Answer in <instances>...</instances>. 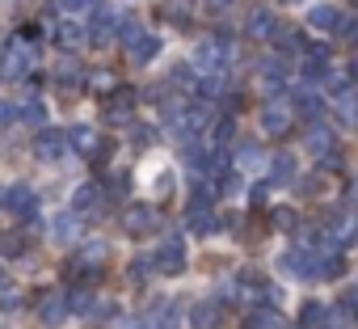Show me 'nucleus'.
<instances>
[{
  "label": "nucleus",
  "mask_w": 358,
  "mask_h": 329,
  "mask_svg": "<svg viewBox=\"0 0 358 329\" xmlns=\"http://www.w3.org/2000/svg\"><path fill=\"white\" fill-rule=\"evenodd\" d=\"M30 64H34V43L26 34L9 38L5 55H0V76H5V80H22V76H30Z\"/></svg>",
  "instance_id": "obj_1"
},
{
  "label": "nucleus",
  "mask_w": 358,
  "mask_h": 329,
  "mask_svg": "<svg viewBox=\"0 0 358 329\" xmlns=\"http://www.w3.org/2000/svg\"><path fill=\"white\" fill-rule=\"evenodd\" d=\"M303 148H308L312 156H320V164H324V169H333V164H341V152H337V135H333V131H329L324 122H312V131H308Z\"/></svg>",
  "instance_id": "obj_2"
},
{
  "label": "nucleus",
  "mask_w": 358,
  "mask_h": 329,
  "mask_svg": "<svg viewBox=\"0 0 358 329\" xmlns=\"http://www.w3.org/2000/svg\"><path fill=\"white\" fill-rule=\"evenodd\" d=\"M224 64H228V43H220V38H203L199 47H194V59H190V68L194 72H224Z\"/></svg>",
  "instance_id": "obj_3"
},
{
  "label": "nucleus",
  "mask_w": 358,
  "mask_h": 329,
  "mask_svg": "<svg viewBox=\"0 0 358 329\" xmlns=\"http://www.w3.org/2000/svg\"><path fill=\"white\" fill-rule=\"evenodd\" d=\"M131 114H135V89L114 85V93L106 97V118H110L114 127H127V122H131Z\"/></svg>",
  "instance_id": "obj_4"
},
{
  "label": "nucleus",
  "mask_w": 358,
  "mask_h": 329,
  "mask_svg": "<svg viewBox=\"0 0 358 329\" xmlns=\"http://www.w3.org/2000/svg\"><path fill=\"white\" fill-rule=\"evenodd\" d=\"M34 156H38V160H64V156H68V135L55 131V127H38V135H34Z\"/></svg>",
  "instance_id": "obj_5"
},
{
  "label": "nucleus",
  "mask_w": 358,
  "mask_h": 329,
  "mask_svg": "<svg viewBox=\"0 0 358 329\" xmlns=\"http://www.w3.org/2000/svg\"><path fill=\"white\" fill-rule=\"evenodd\" d=\"M282 270H291L295 279H320V249H291V253H282Z\"/></svg>",
  "instance_id": "obj_6"
},
{
  "label": "nucleus",
  "mask_w": 358,
  "mask_h": 329,
  "mask_svg": "<svg viewBox=\"0 0 358 329\" xmlns=\"http://www.w3.org/2000/svg\"><path fill=\"white\" fill-rule=\"evenodd\" d=\"M152 262H156L160 274H182L186 270V245H182V237H169L160 245V253H152Z\"/></svg>",
  "instance_id": "obj_7"
},
{
  "label": "nucleus",
  "mask_w": 358,
  "mask_h": 329,
  "mask_svg": "<svg viewBox=\"0 0 358 329\" xmlns=\"http://www.w3.org/2000/svg\"><path fill=\"white\" fill-rule=\"evenodd\" d=\"M5 207H9L17 220H34V216H38V195H34V186H9V190H5Z\"/></svg>",
  "instance_id": "obj_8"
},
{
  "label": "nucleus",
  "mask_w": 358,
  "mask_h": 329,
  "mask_svg": "<svg viewBox=\"0 0 358 329\" xmlns=\"http://www.w3.org/2000/svg\"><path fill=\"white\" fill-rule=\"evenodd\" d=\"M114 30H118V13L97 9L93 22H89V30H85V38H89L93 47H106V43H114Z\"/></svg>",
  "instance_id": "obj_9"
},
{
  "label": "nucleus",
  "mask_w": 358,
  "mask_h": 329,
  "mask_svg": "<svg viewBox=\"0 0 358 329\" xmlns=\"http://www.w3.org/2000/svg\"><path fill=\"white\" fill-rule=\"evenodd\" d=\"M122 228H127L131 237H143V232L156 228V211H152L148 203H131V207L122 211Z\"/></svg>",
  "instance_id": "obj_10"
},
{
  "label": "nucleus",
  "mask_w": 358,
  "mask_h": 329,
  "mask_svg": "<svg viewBox=\"0 0 358 329\" xmlns=\"http://www.w3.org/2000/svg\"><path fill=\"white\" fill-rule=\"evenodd\" d=\"M324 241H329V249H345V245L358 241V224H354L350 216H341V220H333V224L324 228Z\"/></svg>",
  "instance_id": "obj_11"
},
{
  "label": "nucleus",
  "mask_w": 358,
  "mask_h": 329,
  "mask_svg": "<svg viewBox=\"0 0 358 329\" xmlns=\"http://www.w3.org/2000/svg\"><path fill=\"white\" fill-rule=\"evenodd\" d=\"M38 316L47 325H64V316H68V291H47L38 300Z\"/></svg>",
  "instance_id": "obj_12"
},
{
  "label": "nucleus",
  "mask_w": 358,
  "mask_h": 329,
  "mask_svg": "<svg viewBox=\"0 0 358 329\" xmlns=\"http://www.w3.org/2000/svg\"><path fill=\"white\" fill-rule=\"evenodd\" d=\"M220 321H224V304L220 300H203V304L190 308V325L194 329H220Z\"/></svg>",
  "instance_id": "obj_13"
},
{
  "label": "nucleus",
  "mask_w": 358,
  "mask_h": 329,
  "mask_svg": "<svg viewBox=\"0 0 358 329\" xmlns=\"http://www.w3.org/2000/svg\"><path fill=\"white\" fill-rule=\"evenodd\" d=\"M186 224H190V232H194V237H211L220 220H215V211H211V207H203V203H190V211H186Z\"/></svg>",
  "instance_id": "obj_14"
},
{
  "label": "nucleus",
  "mask_w": 358,
  "mask_h": 329,
  "mask_svg": "<svg viewBox=\"0 0 358 329\" xmlns=\"http://www.w3.org/2000/svg\"><path fill=\"white\" fill-rule=\"evenodd\" d=\"M51 34L64 51H76L85 43V22H59V26H51Z\"/></svg>",
  "instance_id": "obj_15"
},
{
  "label": "nucleus",
  "mask_w": 358,
  "mask_h": 329,
  "mask_svg": "<svg viewBox=\"0 0 358 329\" xmlns=\"http://www.w3.org/2000/svg\"><path fill=\"white\" fill-rule=\"evenodd\" d=\"M262 127H266L270 135H287V131H291V110H287L282 102L266 106V114H262Z\"/></svg>",
  "instance_id": "obj_16"
},
{
  "label": "nucleus",
  "mask_w": 358,
  "mask_h": 329,
  "mask_svg": "<svg viewBox=\"0 0 358 329\" xmlns=\"http://www.w3.org/2000/svg\"><path fill=\"white\" fill-rule=\"evenodd\" d=\"M287 182H295V156L291 152H278L270 160V186H287Z\"/></svg>",
  "instance_id": "obj_17"
},
{
  "label": "nucleus",
  "mask_w": 358,
  "mask_h": 329,
  "mask_svg": "<svg viewBox=\"0 0 358 329\" xmlns=\"http://www.w3.org/2000/svg\"><path fill=\"white\" fill-rule=\"evenodd\" d=\"M55 85H59V89H76V85H85V72H80V64H76L72 55L55 64Z\"/></svg>",
  "instance_id": "obj_18"
},
{
  "label": "nucleus",
  "mask_w": 358,
  "mask_h": 329,
  "mask_svg": "<svg viewBox=\"0 0 358 329\" xmlns=\"http://www.w3.org/2000/svg\"><path fill=\"white\" fill-rule=\"evenodd\" d=\"M143 34H148V30H143V22H139V18H118V30H114V38H118L127 51H131V47H135Z\"/></svg>",
  "instance_id": "obj_19"
},
{
  "label": "nucleus",
  "mask_w": 358,
  "mask_h": 329,
  "mask_svg": "<svg viewBox=\"0 0 358 329\" xmlns=\"http://www.w3.org/2000/svg\"><path fill=\"white\" fill-rule=\"evenodd\" d=\"M249 34H253V38H274V34H278V18L266 13V9L253 13V18H249Z\"/></svg>",
  "instance_id": "obj_20"
},
{
  "label": "nucleus",
  "mask_w": 358,
  "mask_h": 329,
  "mask_svg": "<svg viewBox=\"0 0 358 329\" xmlns=\"http://www.w3.org/2000/svg\"><path fill=\"white\" fill-rule=\"evenodd\" d=\"M236 156H241V169H262V164H266V152H262V144H253V139L236 144Z\"/></svg>",
  "instance_id": "obj_21"
},
{
  "label": "nucleus",
  "mask_w": 358,
  "mask_h": 329,
  "mask_svg": "<svg viewBox=\"0 0 358 329\" xmlns=\"http://www.w3.org/2000/svg\"><path fill=\"white\" fill-rule=\"evenodd\" d=\"M308 22H312L316 30H341L345 18H337V9H329V5H316V9L308 13Z\"/></svg>",
  "instance_id": "obj_22"
},
{
  "label": "nucleus",
  "mask_w": 358,
  "mask_h": 329,
  "mask_svg": "<svg viewBox=\"0 0 358 329\" xmlns=\"http://www.w3.org/2000/svg\"><path fill=\"white\" fill-rule=\"evenodd\" d=\"M156 55H160V38H156V34H143V38L131 47V59H135V64H152Z\"/></svg>",
  "instance_id": "obj_23"
},
{
  "label": "nucleus",
  "mask_w": 358,
  "mask_h": 329,
  "mask_svg": "<svg viewBox=\"0 0 358 329\" xmlns=\"http://www.w3.org/2000/svg\"><path fill=\"white\" fill-rule=\"evenodd\" d=\"M13 118H22V122H30V127H43V122H47V106L34 97V102L17 106V110H13Z\"/></svg>",
  "instance_id": "obj_24"
},
{
  "label": "nucleus",
  "mask_w": 358,
  "mask_h": 329,
  "mask_svg": "<svg viewBox=\"0 0 358 329\" xmlns=\"http://www.w3.org/2000/svg\"><path fill=\"white\" fill-rule=\"evenodd\" d=\"M337 110H341L345 127H358V93H354V89H341V93H337Z\"/></svg>",
  "instance_id": "obj_25"
},
{
  "label": "nucleus",
  "mask_w": 358,
  "mask_h": 329,
  "mask_svg": "<svg viewBox=\"0 0 358 329\" xmlns=\"http://www.w3.org/2000/svg\"><path fill=\"white\" fill-rule=\"evenodd\" d=\"M299 110H303L312 122H320V114H324V102L316 97V89H312V85H303V93H299Z\"/></svg>",
  "instance_id": "obj_26"
},
{
  "label": "nucleus",
  "mask_w": 358,
  "mask_h": 329,
  "mask_svg": "<svg viewBox=\"0 0 358 329\" xmlns=\"http://www.w3.org/2000/svg\"><path fill=\"white\" fill-rule=\"evenodd\" d=\"M97 199H101V190H97L93 182L76 186V195H72V211H89V207H97Z\"/></svg>",
  "instance_id": "obj_27"
},
{
  "label": "nucleus",
  "mask_w": 358,
  "mask_h": 329,
  "mask_svg": "<svg viewBox=\"0 0 358 329\" xmlns=\"http://www.w3.org/2000/svg\"><path fill=\"white\" fill-rule=\"evenodd\" d=\"M106 253H110V245H106V241H89V245L80 249V262H85V266H93V270H101V266H106Z\"/></svg>",
  "instance_id": "obj_28"
},
{
  "label": "nucleus",
  "mask_w": 358,
  "mask_h": 329,
  "mask_svg": "<svg viewBox=\"0 0 358 329\" xmlns=\"http://www.w3.org/2000/svg\"><path fill=\"white\" fill-rule=\"evenodd\" d=\"M249 329H282V316L274 308H257L249 312Z\"/></svg>",
  "instance_id": "obj_29"
},
{
  "label": "nucleus",
  "mask_w": 358,
  "mask_h": 329,
  "mask_svg": "<svg viewBox=\"0 0 358 329\" xmlns=\"http://www.w3.org/2000/svg\"><path fill=\"white\" fill-rule=\"evenodd\" d=\"M68 144L80 148V152H89V148L97 144V131H93V127H72V131H68Z\"/></svg>",
  "instance_id": "obj_30"
},
{
  "label": "nucleus",
  "mask_w": 358,
  "mask_h": 329,
  "mask_svg": "<svg viewBox=\"0 0 358 329\" xmlns=\"http://www.w3.org/2000/svg\"><path fill=\"white\" fill-rule=\"evenodd\" d=\"M51 237H55V241H72V237H76V211H64V216L55 220Z\"/></svg>",
  "instance_id": "obj_31"
},
{
  "label": "nucleus",
  "mask_w": 358,
  "mask_h": 329,
  "mask_svg": "<svg viewBox=\"0 0 358 329\" xmlns=\"http://www.w3.org/2000/svg\"><path fill=\"white\" fill-rule=\"evenodd\" d=\"M152 274H156V262H152L148 253L131 262V279H135V283H143V279H152Z\"/></svg>",
  "instance_id": "obj_32"
},
{
  "label": "nucleus",
  "mask_w": 358,
  "mask_h": 329,
  "mask_svg": "<svg viewBox=\"0 0 358 329\" xmlns=\"http://www.w3.org/2000/svg\"><path fill=\"white\" fill-rule=\"evenodd\" d=\"M106 186H110V190H106L110 199H127V186H131V174H110V182H106Z\"/></svg>",
  "instance_id": "obj_33"
},
{
  "label": "nucleus",
  "mask_w": 358,
  "mask_h": 329,
  "mask_svg": "<svg viewBox=\"0 0 358 329\" xmlns=\"http://www.w3.org/2000/svg\"><path fill=\"white\" fill-rule=\"evenodd\" d=\"M299 195H308V199L324 195V174H312V178H303V182H299Z\"/></svg>",
  "instance_id": "obj_34"
},
{
  "label": "nucleus",
  "mask_w": 358,
  "mask_h": 329,
  "mask_svg": "<svg viewBox=\"0 0 358 329\" xmlns=\"http://www.w3.org/2000/svg\"><path fill=\"white\" fill-rule=\"evenodd\" d=\"M68 312H80V316H85V312H93V295H89V291L80 287V291H76V295L68 300Z\"/></svg>",
  "instance_id": "obj_35"
},
{
  "label": "nucleus",
  "mask_w": 358,
  "mask_h": 329,
  "mask_svg": "<svg viewBox=\"0 0 358 329\" xmlns=\"http://www.w3.org/2000/svg\"><path fill=\"white\" fill-rule=\"evenodd\" d=\"M270 220H274V228H295V211L291 207H274Z\"/></svg>",
  "instance_id": "obj_36"
},
{
  "label": "nucleus",
  "mask_w": 358,
  "mask_h": 329,
  "mask_svg": "<svg viewBox=\"0 0 358 329\" xmlns=\"http://www.w3.org/2000/svg\"><path fill=\"white\" fill-rule=\"evenodd\" d=\"M0 308H5V312H13V308H22V295H17L13 287H5V283H0Z\"/></svg>",
  "instance_id": "obj_37"
},
{
  "label": "nucleus",
  "mask_w": 358,
  "mask_h": 329,
  "mask_svg": "<svg viewBox=\"0 0 358 329\" xmlns=\"http://www.w3.org/2000/svg\"><path fill=\"white\" fill-rule=\"evenodd\" d=\"M93 5H97V0H59V9H64V13H89Z\"/></svg>",
  "instance_id": "obj_38"
},
{
  "label": "nucleus",
  "mask_w": 358,
  "mask_h": 329,
  "mask_svg": "<svg viewBox=\"0 0 358 329\" xmlns=\"http://www.w3.org/2000/svg\"><path fill=\"white\" fill-rule=\"evenodd\" d=\"M270 190H274L270 182H257V186H253V195H249V203H253V207H266V199H270Z\"/></svg>",
  "instance_id": "obj_39"
},
{
  "label": "nucleus",
  "mask_w": 358,
  "mask_h": 329,
  "mask_svg": "<svg viewBox=\"0 0 358 329\" xmlns=\"http://www.w3.org/2000/svg\"><path fill=\"white\" fill-rule=\"evenodd\" d=\"M308 325H320V316H324V304H303V312H299Z\"/></svg>",
  "instance_id": "obj_40"
},
{
  "label": "nucleus",
  "mask_w": 358,
  "mask_h": 329,
  "mask_svg": "<svg viewBox=\"0 0 358 329\" xmlns=\"http://www.w3.org/2000/svg\"><path fill=\"white\" fill-rule=\"evenodd\" d=\"M215 139H220V144L232 139V118H220V122H215Z\"/></svg>",
  "instance_id": "obj_41"
},
{
  "label": "nucleus",
  "mask_w": 358,
  "mask_h": 329,
  "mask_svg": "<svg viewBox=\"0 0 358 329\" xmlns=\"http://www.w3.org/2000/svg\"><path fill=\"white\" fill-rule=\"evenodd\" d=\"M156 186H160V195H169V190H173V174H160V182H156Z\"/></svg>",
  "instance_id": "obj_42"
},
{
  "label": "nucleus",
  "mask_w": 358,
  "mask_h": 329,
  "mask_svg": "<svg viewBox=\"0 0 358 329\" xmlns=\"http://www.w3.org/2000/svg\"><path fill=\"white\" fill-rule=\"evenodd\" d=\"M207 5H211V9H228V5H232V0H207Z\"/></svg>",
  "instance_id": "obj_43"
},
{
  "label": "nucleus",
  "mask_w": 358,
  "mask_h": 329,
  "mask_svg": "<svg viewBox=\"0 0 358 329\" xmlns=\"http://www.w3.org/2000/svg\"><path fill=\"white\" fill-rule=\"evenodd\" d=\"M350 72H354V80H358V59H354V68H350Z\"/></svg>",
  "instance_id": "obj_44"
},
{
  "label": "nucleus",
  "mask_w": 358,
  "mask_h": 329,
  "mask_svg": "<svg viewBox=\"0 0 358 329\" xmlns=\"http://www.w3.org/2000/svg\"><path fill=\"white\" fill-rule=\"evenodd\" d=\"M0 203H5V190H0Z\"/></svg>",
  "instance_id": "obj_45"
}]
</instances>
